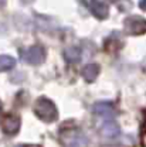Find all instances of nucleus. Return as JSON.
<instances>
[{
    "instance_id": "obj_1",
    "label": "nucleus",
    "mask_w": 146,
    "mask_h": 147,
    "mask_svg": "<svg viewBox=\"0 0 146 147\" xmlns=\"http://www.w3.org/2000/svg\"><path fill=\"white\" fill-rule=\"evenodd\" d=\"M34 113L37 115L38 119H41L43 122L51 123L57 120L58 117V112L55 105L48 99V98H38L34 105Z\"/></svg>"
},
{
    "instance_id": "obj_2",
    "label": "nucleus",
    "mask_w": 146,
    "mask_h": 147,
    "mask_svg": "<svg viewBox=\"0 0 146 147\" xmlns=\"http://www.w3.org/2000/svg\"><path fill=\"white\" fill-rule=\"evenodd\" d=\"M124 27H125V31L130 36H141L146 33V20L141 16H132L125 20Z\"/></svg>"
},
{
    "instance_id": "obj_3",
    "label": "nucleus",
    "mask_w": 146,
    "mask_h": 147,
    "mask_svg": "<svg viewBox=\"0 0 146 147\" xmlns=\"http://www.w3.org/2000/svg\"><path fill=\"white\" fill-rule=\"evenodd\" d=\"M44 57H45V53H44V48L40 47V45H33L30 48H27L23 54H21V58L27 62V64H31V65H38L44 61Z\"/></svg>"
},
{
    "instance_id": "obj_4",
    "label": "nucleus",
    "mask_w": 146,
    "mask_h": 147,
    "mask_svg": "<svg viewBox=\"0 0 146 147\" xmlns=\"http://www.w3.org/2000/svg\"><path fill=\"white\" fill-rule=\"evenodd\" d=\"M20 117L16 115H6L3 119H1V129L6 134L9 136H13L16 134L18 130H20Z\"/></svg>"
},
{
    "instance_id": "obj_5",
    "label": "nucleus",
    "mask_w": 146,
    "mask_h": 147,
    "mask_svg": "<svg viewBox=\"0 0 146 147\" xmlns=\"http://www.w3.org/2000/svg\"><path fill=\"white\" fill-rule=\"evenodd\" d=\"M94 113L101 116V117H105V119H112L115 117L116 112H115V108L111 102H98L94 105Z\"/></svg>"
},
{
    "instance_id": "obj_6",
    "label": "nucleus",
    "mask_w": 146,
    "mask_h": 147,
    "mask_svg": "<svg viewBox=\"0 0 146 147\" xmlns=\"http://www.w3.org/2000/svg\"><path fill=\"white\" fill-rule=\"evenodd\" d=\"M99 133H101V136H102L104 139L111 140V139H115V137H118V136L121 134V129L118 126V123H115L113 120H108V122H105V123L102 125Z\"/></svg>"
},
{
    "instance_id": "obj_7",
    "label": "nucleus",
    "mask_w": 146,
    "mask_h": 147,
    "mask_svg": "<svg viewBox=\"0 0 146 147\" xmlns=\"http://www.w3.org/2000/svg\"><path fill=\"white\" fill-rule=\"evenodd\" d=\"M90 10H91L92 14L98 18L108 17V13H109L108 6H107L105 3L99 1V0H94V1H92L91 4H90Z\"/></svg>"
},
{
    "instance_id": "obj_8",
    "label": "nucleus",
    "mask_w": 146,
    "mask_h": 147,
    "mask_svg": "<svg viewBox=\"0 0 146 147\" xmlns=\"http://www.w3.org/2000/svg\"><path fill=\"white\" fill-rule=\"evenodd\" d=\"M82 78L87 81V82H94L99 74V65L98 64H87L84 68H82Z\"/></svg>"
},
{
    "instance_id": "obj_9",
    "label": "nucleus",
    "mask_w": 146,
    "mask_h": 147,
    "mask_svg": "<svg viewBox=\"0 0 146 147\" xmlns=\"http://www.w3.org/2000/svg\"><path fill=\"white\" fill-rule=\"evenodd\" d=\"M65 142H67V147H85L87 146V139L81 133H73V134L67 136Z\"/></svg>"
},
{
    "instance_id": "obj_10",
    "label": "nucleus",
    "mask_w": 146,
    "mask_h": 147,
    "mask_svg": "<svg viewBox=\"0 0 146 147\" xmlns=\"http://www.w3.org/2000/svg\"><path fill=\"white\" fill-rule=\"evenodd\" d=\"M64 58L68 61V62H77L81 59V51L79 48L77 47H70L64 51Z\"/></svg>"
},
{
    "instance_id": "obj_11",
    "label": "nucleus",
    "mask_w": 146,
    "mask_h": 147,
    "mask_svg": "<svg viewBox=\"0 0 146 147\" xmlns=\"http://www.w3.org/2000/svg\"><path fill=\"white\" fill-rule=\"evenodd\" d=\"M16 65V59L10 55H0V71H9Z\"/></svg>"
},
{
    "instance_id": "obj_12",
    "label": "nucleus",
    "mask_w": 146,
    "mask_h": 147,
    "mask_svg": "<svg viewBox=\"0 0 146 147\" xmlns=\"http://www.w3.org/2000/svg\"><path fill=\"white\" fill-rule=\"evenodd\" d=\"M139 6H141L142 10H145L146 11V0H141V1H139Z\"/></svg>"
},
{
    "instance_id": "obj_13",
    "label": "nucleus",
    "mask_w": 146,
    "mask_h": 147,
    "mask_svg": "<svg viewBox=\"0 0 146 147\" xmlns=\"http://www.w3.org/2000/svg\"><path fill=\"white\" fill-rule=\"evenodd\" d=\"M3 4H4V0H0V7H1Z\"/></svg>"
},
{
    "instance_id": "obj_14",
    "label": "nucleus",
    "mask_w": 146,
    "mask_h": 147,
    "mask_svg": "<svg viewBox=\"0 0 146 147\" xmlns=\"http://www.w3.org/2000/svg\"><path fill=\"white\" fill-rule=\"evenodd\" d=\"M21 147H38V146H21Z\"/></svg>"
}]
</instances>
